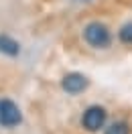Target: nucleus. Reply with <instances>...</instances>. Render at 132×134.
<instances>
[{
    "mask_svg": "<svg viewBox=\"0 0 132 134\" xmlns=\"http://www.w3.org/2000/svg\"><path fill=\"white\" fill-rule=\"evenodd\" d=\"M23 120V114L14 102L10 100H2L0 102V124L6 126V128H12V126H18Z\"/></svg>",
    "mask_w": 132,
    "mask_h": 134,
    "instance_id": "3",
    "label": "nucleus"
},
{
    "mask_svg": "<svg viewBox=\"0 0 132 134\" xmlns=\"http://www.w3.org/2000/svg\"><path fill=\"white\" fill-rule=\"evenodd\" d=\"M106 124V110L102 106H90L81 116V126L87 132H98Z\"/></svg>",
    "mask_w": 132,
    "mask_h": 134,
    "instance_id": "2",
    "label": "nucleus"
},
{
    "mask_svg": "<svg viewBox=\"0 0 132 134\" xmlns=\"http://www.w3.org/2000/svg\"><path fill=\"white\" fill-rule=\"evenodd\" d=\"M61 87L67 93H79L87 87V77L81 75V73H67L61 79Z\"/></svg>",
    "mask_w": 132,
    "mask_h": 134,
    "instance_id": "4",
    "label": "nucleus"
},
{
    "mask_svg": "<svg viewBox=\"0 0 132 134\" xmlns=\"http://www.w3.org/2000/svg\"><path fill=\"white\" fill-rule=\"evenodd\" d=\"M118 39L124 45H132V23H126L122 25V29L118 31Z\"/></svg>",
    "mask_w": 132,
    "mask_h": 134,
    "instance_id": "6",
    "label": "nucleus"
},
{
    "mask_svg": "<svg viewBox=\"0 0 132 134\" xmlns=\"http://www.w3.org/2000/svg\"><path fill=\"white\" fill-rule=\"evenodd\" d=\"M83 39L94 49H106L112 43V33H110V29L104 23L91 20V23H87L83 26Z\"/></svg>",
    "mask_w": 132,
    "mask_h": 134,
    "instance_id": "1",
    "label": "nucleus"
},
{
    "mask_svg": "<svg viewBox=\"0 0 132 134\" xmlns=\"http://www.w3.org/2000/svg\"><path fill=\"white\" fill-rule=\"evenodd\" d=\"M104 134H130V128H128L126 122H114L106 128Z\"/></svg>",
    "mask_w": 132,
    "mask_h": 134,
    "instance_id": "7",
    "label": "nucleus"
},
{
    "mask_svg": "<svg viewBox=\"0 0 132 134\" xmlns=\"http://www.w3.org/2000/svg\"><path fill=\"white\" fill-rule=\"evenodd\" d=\"M0 51L10 55V57H14V55H18V51H20V45L14 39H10V37H0Z\"/></svg>",
    "mask_w": 132,
    "mask_h": 134,
    "instance_id": "5",
    "label": "nucleus"
}]
</instances>
